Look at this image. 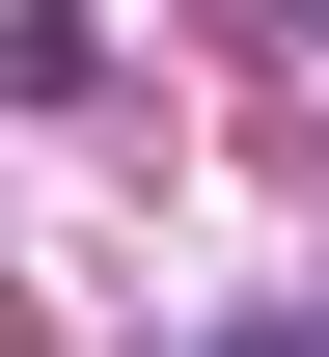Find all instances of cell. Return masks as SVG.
I'll list each match as a JSON object with an SVG mask.
<instances>
[{"mask_svg":"<svg viewBox=\"0 0 329 357\" xmlns=\"http://www.w3.org/2000/svg\"><path fill=\"white\" fill-rule=\"evenodd\" d=\"M220 357H302V330H220Z\"/></svg>","mask_w":329,"mask_h":357,"instance_id":"1","label":"cell"}]
</instances>
